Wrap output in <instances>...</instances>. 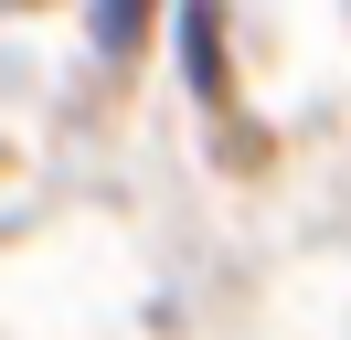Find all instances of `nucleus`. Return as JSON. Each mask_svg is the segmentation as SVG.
Segmentation results:
<instances>
[{"label":"nucleus","mask_w":351,"mask_h":340,"mask_svg":"<svg viewBox=\"0 0 351 340\" xmlns=\"http://www.w3.org/2000/svg\"><path fill=\"white\" fill-rule=\"evenodd\" d=\"M138 21H149V0H96V42H107V53H128Z\"/></svg>","instance_id":"1"}]
</instances>
